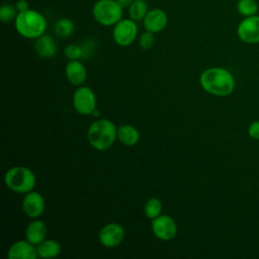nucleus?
Returning a JSON list of instances; mask_svg holds the SVG:
<instances>
[{
    "label": "nucleus",
    "instance_id": "f257e3e1",
    "mask_svg": "<svg viewBox=\"0 0 259 259\" xmlns=\"http://www.w3.org/2000/svg\"><path fill=\"white\" fill-rule=\"evenodd\" d=\"M199 83L203 90L215 95H230L235 88V79L230 71L221 67L208 68L199 77Z\"/></svg>",
    "mask_w": 259,
    "mask_h": 259
},
{
    "label": "nucleus",
    "instance_id": "f03ea898",
    "mask_svg": "<svg viewBox=\"0 0 259 259\" xmlns=\"http://www.w3.org/2000/svg\"><path fill=\"white\" fill-rule=\"evenodd\" d=\"M87 138L94 149L104 151L109 149L117 139V128L109 119H97L89 126Z\"/></svg>",
    "mask_w": 259,
    "mask_h": 259
},
{
    "label": "nucleus",
    "instance_id": "7ed1b4c3",
    "mask_svg": "<svg viewBox=\"0 0 259 259\" xmlns=\"http://www.w3.org/2000/svg\"><path fill=\"white\" fill-rule=\"evenodd\" d=\"M14 25L16 31L25 38H37L42 35L47 29L46 18L36 10L28 9L18 12Z\"/></svg>",
    "mask_w": 259,
    "mask_h": 259
},
{
    "label": "nucleus",
    "instance_id": "20e7f679",
    "mask_svg": "<svg viewBox=\"0 0 259 259\" xmlns=\"http://www.w3.org/2000/svg\"><path fill=\"white\" fill-rule=\"evenodd\" d=\"M5 185L17 193H27L35 186L34 173L27 167L15 166L8 169L4 176Z\"/></svg>",
    "mask_w": 259,
    "mask_h": 259
},
{
    "label": "nucleus",
    "instance_id": "39448f33",
    "mask_svg": "<svg viewBox=\"0 0 259 259\" xmlns=\"http://www.w3.org/2000/svg\"><path fill=\"white\" fill-rule=\"evenodd\" d=\"M123 7L116 0H98L92 8L94 19L101 25L111 26L122 17Z\"/></svg>",
    "mask_w": 259,
    "mask_h": 259
},
{
    "label": "nucleus",
    "instance_id": "423d86ee",
    "mask_svg": "<svg viewBox=\"0 0 259 259\" xmlns=\"http://www.w3.org/2000/svg\"><path fill=\"white\" fill-rule=\"evenodd\" d=\"M138 35V25L133 19H120L113 26L112 36L116 45L127 47L132 45Z\"/></svg>",
    "mask_w": 259,
    "mask_h": 259
},
{
    "label": "nucleus",
    "instance_id": "0eeeda50",
    "mask_svg": "<svg viewBox=\"0 0 259 259\" xmlns=\"http://www.w3.org/2000/svg\"><path fill=\"white\" fill-rule=\"evenodd\" d=\"M73 105L78 113L83 115L91 114L96 108V96L89 87L81 86L74 92Z\"/></svg>",
    "mask_w": 259,
    "mask_h": 259
},
{
    "label": "nucleus",
    "instance_id": "6e6552de",
    "mask_svg": "<svg viewBox=\"0 0 259 259\" xmlns=\"http://www.w3.org/2000/svg\"><path fill=\"white\" fill-rule=\"evenodd\" d=\"M237 35L247 45L259 44V15L244 17L238 24Z\"/></svg>",
    "mask_w": 259,
    "mask_h": 259
},
{
    "label": "nucleus",
    "instance_id": "1a4fd4ad",
    "mask_svg": "<svg viewBox=\"0 0 259 259\" xmlns=\"http://www.w3.org/2000/svg\"><path fill=\"white\" fill-rule=\"evenodd\" d=\"M152 231L154 235L163 241L172 240L177 234V225L175 221L167 215L160 214L152 221Z\"/></svg>",
    "mask_w": 259,
    "mask_h": 259
},
{
    "label": "nucleus",
    "instance_id": "9d476101",
    "mask_svg": "<svg viewBox=\"0 0 259 259\" xmlns=\"http://www.w3.org/2000/svg\"><path fill=\"white\" fill-rule=\"evenodd\" d=\"M124 238V230L117 223L105 225L99 232L98 239L104 247L113 248L118 246Z\"/></svg>",
    "mask_w": 259,
    "mask_h": 259
},
{
    "label": "nucleus",
    "instance_id": "9b49d317",
    "mask_svg": "<svg viewBox=\"0 0 259 259\" xmlns=\"http://www.w3.org/2000/svg\"><path fill=\"white\" fill-rule=\"evenodd\" d=\"M22 210L31 219H36L42 214L45 210V199L41 194L33 190L25 193L22 200Z\"/></svg>",
    "mask_w": 259,
    "mask_h": 259
},
{
    "label": "nucleus",
    "instance_id": "f8f14e48",
    "mask_svg": "<svg viewBox=\"0 0 259 259\" xmlns=\"http://www.w3.org/2000/svg\"><path fill=\"white\" fill-rule=\"evenodd\" d=\"M168 22L166 12L160 8H154L148 11L143 19V24L146 30L156 33L162 31Z\"/></svg>",
    "mask_w": 259,
    "mask_h": 259
},
{
    "label": "nucleus",
    "instance_id": "ddd939ff",
    "mask_svg": "<svg viewBox=\"0 0 259 259\" xmlns=\"http://www.w3.org/2000/svg\"><path fill=\"white\" fill-rule=\"evenodd\" d=\"M7 257L9 259H35L37 257L36 248L27 240L16 241L10 246Z\"/></svg>",
    "mask_w": 259,
    "mask_h": 259
},
{
    "label": "nucleus",
    "instance_id": "4468645a",
    "mask_svg": "<svg viewBox=\"0 0 259 259\" xmlns=\"http://www.w3.org/2000/svg\"><path fill=\"white\" fill-rule=\"evenodd\" d=\"M65 74L68 81L75 86L82 85L87 77L86 68L78 60H70L66 65Z\"/></svg>",
    "mask_w": 259,
    "mask_h": 259
},
{
    "label": "nucleus",
    "instance_id": "2eb2a0df",
    "mask_svg": "<svg viewBox=\"0 0 259 259\" xmlns=\"http://www.w3.org/2000/svg\"><path fill=\"white\" fill-rule=\"evenodd\" d=\"M34 50L39 57L47 59L53 58L56 55L58 48L53 36L44 33L42 35L35 38Z\"/></svg>",
    "mask_w": 259,
    "mask_h": 259
},
{
    "label": "nucleus",
    "instance_id": "dca6fc26",
    "mask_svg": "<svg viewBox=\"0 0 259 259\" xmlns=\"http://www.w3.org/2000/svg\"><path fill=\"white\" fill-rule=\"evenodd\" d=\"M47 226L39 220H34L28 224L25 229V239L34 246L42 242L47 236Z\"/></svg>",
    "mask_w": 259,
    "mask_h": 259
},
{
    "label": "nucleus",
    "instance_id": "f3484780",
    "mask_svg": "<svg viewBox=\"0 0 259 259\" xmlns=\"http://www.w3.org/2000/svg\"><path fill=\"white\" fill-rule=\"evenodd\" d=\"M61 245L58 241L49 239L44 240L38 245H36V253L37 257L46 258V259H52L60 255L61 253Z\"/></svg>",
    "mask_w": 259,
    "mask_h": 259
},
{
    "label": "nucleus",
    "instance_id": "a211bd4d",
    "mask_svg": "<svg viewBox=\"0 0 259 259\" xmlns=\"http://www.w3.org/2000/svg\"><path fill=\"white\" fill-rule=\"evenodd\" d=\"M117 139L125 146H135L140 140L138 130L130 124L120 125L117 128Z\"/></svg>",
    "mask_w": 259,
    "mask_h": 259
},
{
    "label": "nucleus",
    "instance_id": "6ab92c4d",
    "mask_svg": "<svg viewBox=\"0 0 259 259\" xmlns=\"http://www.w3.org/2000/svg\"><path fill=\"white\" fill-rule=\"evenodd\" d=\"M148 11V5L145 0H134L128 6L130 18L136 22L143 20Z\"/></svg>",
    "mask_w": 259,
    "mask_h": 259
},
{
    "label": "nucleus",
    "instance_id": "aec40b11",
    "mask_svg": "<svg viewBox=\"0 0 259 259\" xmlns=\"http://www.w3.org/2000/svg\"><path fill=\"white\" fill-rule=\"evenodd\" d=\"M236 8L238 13L244 17L256 15L259 11V5L256 0H238Z\"/></svg>",
    "mask_w": 259,
    "mask_h": 259
},
{
    "label": "nucleus",
    "instance_id": "412c9836",
    "mask_svg": "<svg viewBox=\"0 0 259 259\" xmlns=\"http://www.w3.org/2000/svg\"><path fill=\"white\" fill-rule=\"evenodd\" d=\"M75 29V25L70 18L62 17L57 20L55 24V32L61 37L70 36Z\"/></svg>",
    "mask_w": 259,
    "mask_h": 259
},
{
    "label": "nucleus",
    "instance_id": "4be33fe9",
    "mask_svg": "<svg viewBox=\"0 0 259 259\" xmlns=\"http://www.w3.org/2000/svg\"><path fill=\"white\" fill-rule=\"evenodd\" d=\"M162 207H163V205H162L161 200L157 197H152V198L148 199L147 202L145 203L144 211L149 219L153 220L161 214Z\"/></svg>",
    "mask_w": 259,
    "mask_h": 259
},
{
    "label": "nucleus",
    "instance_id": "5701e85b",
    "mask_svg": "<svg viewBox=\"0 0 259 259\" xmlns=\"http://www.w3.org/2000/svg\"><path fill=\"white\" fill-rule=\"evenodd\" d=\"M18 11L15 5L11 4H3L0 7V19L3 22H9L11 20H15Z\"/></svg>",
    "mask_w": 259,
    "mask_h": 259
},
{
    "label": "nucleus",
    "instance_id": "b1692460",
    "mask_svg": "<svg viewBox=\"0 0 259 259\" xmlns=\"http://www.w3.org/2000/svg\"><path fill=\"white\" fill-rule=\"evenodd\" d=\"M64 55L70 60H78L83 55V49L78 45H69L64 50Z\"/></svg>",
    "mask_w": 259,
    "mask_h": 259
},
{
    "label": "nucleus",
    "instance_id": "393cba45",
    "mask_svg": "<svg viewBox=\"0 0 259 259\" xmlns=\"http://www.w3.org/2000/svg\"><path fill=\"white\" fill-rule=\"evenodd\" d=\"M155 42V37H154V33L150 32L148 30H146L144 33L141 34L140 39H139V44L140 47L144 50H149L153 47Z\"/></svg>",
    "mask_w": 259,
    "mask_h": 259
},
{
    "label": "nucleus",
    "instance_id": "a878e982",
    "mask_svg": "<svg viewBox=\"0 0 259 259\" xmlns=\"http://www.w3.org/2000/svg\"><path fill=\"white\" fill-rule=\"evenodd\" d=\"M248 135L254 140H259V120H255L249 124Z\"/></svg>",
    "mask_w": 259,
    "mask_h": 259
},
{
    "label": "nucleus",
    "instance_id": "bb28decb",
    "mask_svg": "<svg viewBox=\"0 0 259 259\" xmlns=\"http://www.w3.org/2000/svg\"><path fill=\"white\" fill-rule=\"evenodd\" d=\"M15 7H16L18 12H23V11H26V10L29 9L28 2L26 0H18L15 3Z\"/></svg>",
    "mask_w": 259,
    "mask_h": 259
},
{
    "label": "nucleus",
    "instance_id": "cd10ccee",
    "mask_svg": "<svg viewBox=\"0 0 259 259\" xmlns=\"http://www.w3.org/2000/svg\"><path fill=\"white\" fill-rule=\"evenodd\" d=\"M116 1L124 8V7H128L134 0H116Z\"/></svg>",
    "mask_w": 259,
    "mask_h": 259
}]
</instances>
